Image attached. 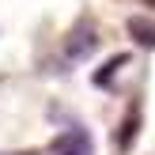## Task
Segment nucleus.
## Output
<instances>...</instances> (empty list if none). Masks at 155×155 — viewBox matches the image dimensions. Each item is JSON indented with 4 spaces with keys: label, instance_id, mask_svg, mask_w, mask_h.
I'll return each instance as SVG.
<instances>
[{
    "label": "nucleus",
    "instance_id": "f257e3e1",
    "mask_svg": "<svg viewBox=\"0 0 155 155\" xmlns=\"http://www.w3.org/2000/svg\"><path fill=\"white\" fill-rule=\"evenodd\" d=\"M95 45H98V30L83 19V23H76L72 34L64 38V49H61V53H64L68 64H80V61H87L91 53H95Z\"/></svg>",
    "mask_w": 155,
    "mask_h": 155
},
{
    "label": "nucleus",
    "instance_id": "f03ea898",
    "mask_svg": "<svg viewBox=\"0 0 155 155\" xmlns=\"http://www.w3.org/2000/svg\"><path fill=\"white\" fill-rule=\"evenodd\" d=\"M53 155H91V136L83 133L80 125H72L57 144H53Z\"/></svg>",
    "mask_w": 155,
    "mask_h": 155
},
{
    "label": "nucleus",
    "instance_id": "7ed1b4c3",
    "mask_svg": "<svg viewBox=\"0 0 155 155\" xmlns=\"http://www.w3.org/2000/svg\"><path fill=\"white\" fill-rule=\"evenodd\" d=\"M148 23L151 19H133L129 23V34H133L140 45H155V27H148Z\"/></svg>",
    "mask_w": 155,
    "mask_h": 155
},
{
    "label": "nucleus",
    "instance_id": "20e7f679",
    "mask_svg": "<svg viewBox=\"0 0 155 155\" xmlns=\"http://www.w3.org/2000/svg\"><path fill=\"white\" fill-rule=\"evenodd\" d=\"M148 4H155V0H148Z\"/></svg>",
    "mask_w": 155,
    "mask_h": 155
}]
</instances>
